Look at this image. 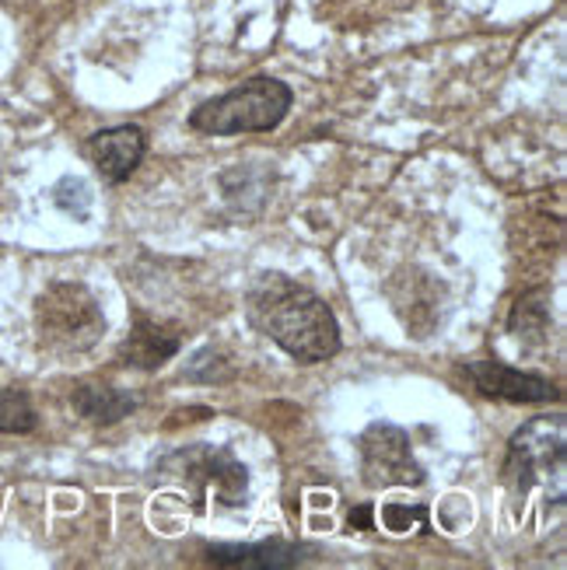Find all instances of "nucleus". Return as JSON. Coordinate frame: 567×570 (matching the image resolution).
<instances>
[{
    "mask_svg": "<svg viewBox=\"0 0 567 570\" xmlns=\"http://www.w3.org/2000/svg\"><path fill=\"white\" fill-rule=\"evenodd\" d=\"M250 318L302 364L330 361L340 351V326L330 305L287 277L270 274L250 291Z\"/></svg>",
    "mask_w": 567,
    "mask_h": 570,
    "instance_id": "1",
    "label": "nucleus"
},
{
    "mask_svg": "<svg viewBox=\"0 0 567 570\" xmlns=\"http://www.w3.org/2000/svg\"><path fill=\"white\" fill-rule=\"evenodd\" d=\"M564 473H567V428L564 416L529 420L508 441L505 483L515 498H526L532 487L547 490L554 504H564Z\"/></svg>",
    "mask_w": 567,
    "mask_h": 570,
    "instance_id": "2",
    "label": "nucleus"
},
{
    "mask_svg": "<svg viewBox=\"0 0 567 570\" xmlns=\"http://www.w3.org/2000/svg\"><path fill=\"white\" fill-rule=\"evenodd\" d=\"M291 109V88L277 78H253L228 95L204 102L193 109L189 127L211 134V137H232V134H266L281 127V119Z\"/></svg>",
    "mask_w": 567,
    "mask_h": 570,
    "instance_id": "3",
    "label": "nucleus"
},
{
    "mask_svg": "<svg viewBox=\"0 0 567 570\" xmlns=\"http://www.w3.org/2000/svg\"><path fill=\"white\" fill-rule=\"evenodd\" d=\"M36 330L39 340L57 354H81L102 340L106 315L98 308L95 294L85 284H53L36 302Z\"/></svg>",
    "mask_w": 567,
    "mask_h": 570,
    "instance_id": "4",
    "label": "nucleus"
},
{
    "mask_svg": "<svg viewBox=\"0 0 567 570\" xmlns=\"http://www.w3.org/2000/svg\"><path fill=\"white\" fill-rule=\"evenodd\" d=\"M165 473L186 480L196 487L201 498H214L228 508L245 504V487H250V473L228 449H186L165 459Z\"/></svg>",
    "mask_w": 567,
    "mask_h": 570,
    "instance_id": "5",
    "label": "nucleus"
},
{
    "mask_svg": "<svg viewBox=\"0 0 567 570\" xmlns=\"http://www.w3.org/2000/svg\"><path fill=\"white\" fill-rule=\"evenodd\" d=\"M361 469L368 487H417L424 483L421 465L410 452L407 431L392 424H372L361 434Z\"/></svg>",
    "mask_w": 567,
    "mask_h": 570,
    "instance_id": "6",
    "label": "nucleus"
},
{
    "mask_svg": "<svg viewBox=\"0 0 567 570\" xmlns=\"http://www.w3.org/2000/svg\"><path fill=\"white\" fill-rule=\"evenodd\" d=\"M466 375L473 379V385L483 395H498L508 403H550L557 400V389L550 379L532 375V371L508 367L501 361H473L466 364Z\"/></svg>",
    "mask_w": 567,
    "mask_h": 570,
    "instance_id": "7",
    "label": "nucleus"
},
{
    "mask_svg": "<svg viewBox=\"0 0 567 570\" xmlns=\"http://www.w3.org/2000/svg\"><path fill=\"white\" fill-rule=\"evenodd\" d=\"M147 151V140L140 127H113V130H98L88 144L85 155L91 158V165L98 168V176L109 183H123L130 179L140 158Z\"/></svg>",
    "mask_w": 567,
    "mask_h": 570,
    "instance_id": "8",
    "label": "nucleus"
},
{
    "mask_svg": "<svg viewBox=\"0 0 567 570\" xmlns=\"http://www.w3.org/2000/svg\"><path fill=\"white\" fill-rule=\"evenodd\" d=\"M305 547H294L284 539L256 542V547H211L207 557L214 567L225 570H291L299 567L305 557Z\"/></svg>",
    "mask_w": 567,
    "mask_h": 570,
    "instance_id": "9",
    "label": "nucleus"
},
{
    "mask_svg": "<svg viewBox=\"0 0 567 570\" xmlns=\"http://www.w3.org/2000/svg\"><path fill=\"white\" fill-rule=\"evenodd\" d=\"M176 351H179V333H172L168 326H162V322L140 318L134 333L127 336V343L119 346V361L130 367H140V371H155Z\"/></svg>",
    "mask_w": 567,
    "mask_h": 570,
    "instance_id": "10",
    "label": "nucleus"
},
{
    "mask_svg": "<svg viewBox=\"0 0 567 570\" xmlns=\"http://www.w3.org/2000/svg\"><path fill=\"white\" fill-rule=\"evenodd\" d=\"M74 410H78L85 420H91V424H116V420L130 416L137 410V400L113 385L88 382L74 392Z\"/></svg>",
    "mask_w": 567,
    "mask_h": 570,
    "instance_id": "11",
    "label": "nucleus"
},
{
    "mask_svg": "<svg viewBox=\"0 0 567 570\" xmlns=\"http://www.w3.org/2000/svg\"><path fill=\"white\" fill-rule=\"evenodd\" d=\"M36 431V406L21 389H0V434Z\"/></svg>",
    "mask_w": 567,
    "mask_h": 570,
    "instance_id": "12",
    "label": "nucleus"
},
{
    "mask_svg": "<svg viewBox=\"0 0 567 570\" xmlns=\"http://www.w3.org/2000/svg\"><path fill=\"white\" fill-rule=\"evenodd\" d=\"M53 200H57V207H60L63 214H70L74 220H88V214H91V189H88V183L78 179V176L60 179L57 189H53Z\"/></svg>",
    "mask_w": 567,
    "mask_h": 570,
    "instance_id": "13",
    "label": "nucleus"
},
{
    "mask_svg": "<svg viewBox=\"0 0 567 570\" xmlns=\"http://www.w3.org/2000/svg\"><path fill=\"white\" fill-rule=\"evenodd\" d=\"M382 525L389 532H410L413 525L417 529H428V508L417 504V508H407V504H385L382 508Z\"/></svg>",
    "mask_w": 567,
    "mask_h": 570,
    "instance_id": "14",
    "label": "nucleus"
},
{
    "mask_svg": "<svg viewBox=\"0 0 567 570\" xmlns=\"http://www.w3.org/2000/svg\"><path fill=\"white\" fill-rule=\"evenodd\" d=\"M351 525H358V529H375V508L364 504V508L351 511Z\"/></svg>",
    "mask_w": 567,
    "mask_h": 570,
    "instance_id": "15",
    "label": "nucleus"
}]
</instances>
